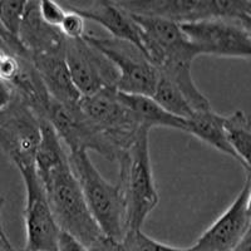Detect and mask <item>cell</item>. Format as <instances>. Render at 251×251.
<instances>
[{
  "instance_id": "obj_1",
  "label": "cell",
  "mask_w": 251,
  "mask_h": 251,
  "mask_svg": "<svg viewBox=\"0 0 251 251\" xmlns=\"http://www.w3.org/2000/svg\"><path fill=\"white\" fill-rule=\"evenodd\" d=\"M132 18L140 29L146 58L160 75L178 88L195 112L211 109V103L192 77V63L199 54L180 25L158 18Z\"/></svg>"
},
{
  "instance_id": "obj_2",
  "label": "cell",
  "mask_w": 251,
  "mask_h": 251,
  "mask_svg": "<svg viewBox=\"0 0 251 251\" xmlns=\"http://www.w3.org/2000/svg\"><path fill=\"white\" fill-rule=\"evenodd\" d=\"M38 177L42 181L55 223L62 231L75 236L87 248L102 236L68 158Z\"/></svg>"
},
{
  "instance_id": "obj_3",
  "label": "cell",
  "mask_w": 251,
  "mask_h": 251,
  "mask_svg": "<svg viewBox=\"0 0 251 251\" xmlns=\"http://www.w3.org/2000/svg\"><path fill=\"white\" fill-rule=\"evenodd\" d=\"M118 163V183L125 200L127 231L142 230L146 219L160 201L152 172L149 129L143 127L138 129L133 143L122 154Z\"/></svg>"
},
{
  "instance_id": "obj_4",
  "label": "cell",
  "mask_w": 251,
  "mask_h": 251,
  "mask_svg": "<svg viewBox=\"0 0 251 251\" xmlns=\"http://www.w3.org/2000/svg\"><path fill=\"white\" fill-rule=\"evenodd\" d=\"M75 174L94 221L104 236L121 243L126 235V207L120 183H111L93 165L88 152L68 153Z\"/></svg>"
},
{
  "instance_id": "obj_5",
  "label": "cell",
  "mask_w": 251,
  "mask_h": 251,
  "mask_svg": "<svg viewBox=\"0 0 251 251\" xmlns=\"http://www.w3.org/2000/svg\"><path fill=\"white\" fill-rule=\"evenodd\" d=\"M131 15L169 20L178 25L224 19L251 29L250 0H114Z\"/></svg>"
},
{
  "instance_id": "obj_6",
  "label": "cell",
  "mask_w": 251,
  "mask_h": 251,
  "mask_svg": "<svg viewBox=\"0 0 251 251\" xmlns=\"http://www.w3.org/2000/svg\"><path fill=\"white\" fill-rule=\"evenodd\" d=\"M78 107L94 128L106 138L120 161L133 143L141 127L117 89L106 88L80 97Z\"/></svg>"
},
{
  "instance_id": "obj_7",
  "label": "cell",
  "mask_w": 251,
  "mask_h": 251,
  "mask_svg": "<svg viewBox=\"0 0 251 251\" xmlns=\"http://www.w3.org/2000/svg\"><path fill=\"white\" fill-rule=\"evenodd\" d=\"M83 38L113 64L117 71L116 89L118 92L152 97L160 73L136 47L89 33Z\"/></svg>"
},
{
  "instance_id": "obj_8",
  "label": "cell",
  "mask_w": 251,
  "mask_h": 251,
  "mask_svg": "<svg viewBox=\"0 0 251 251\" xmlns=\"http://www.w3.org/2000/svg\"><path fill=\"white\" fill-rule=\"evenodd\" d=\"M39 142V118L13 96L8 106L0 111V149L19 169L34 166Z\"/></svg>"
},
{
  "instance_id": "obj_9",
  "label": "cell",
  "mask_w": 251,
  "mask_h": 251,
  "mask_svg": "<svg viewBox=\"0 0 251 251\" xmlns=\"http://www.w3.org/2000/svg\"><path fill=\"white\" fill-rule=\"evenodd\" d=\"M181 30L200 55L249 59L251 29L224 19H207L181 24Z\"/></svg>"
},
{
  "instance_id": "obj_10",
  "label": "cell",
  "mask_w": 251,
  "mask_h": 251,
  "mask_svg": "<svg viewBox=\"0 0 251 251\" xmlns=\"http://www.w3.org/2000/svg\"><path fill=\"white\" fill-rule=\"evenodd\" d=\"M25 186V246L28 251H55L60 228L55 223L42 181L34 166L18 169Z\"/></svg>"
},
{
  "instance_id": "obj_11",
  "label": "cell",
  "mask_w": 251,
  "mask_h": 251,
  "mask_svg": "<svg viewBox=\"0 0 251 251\" xmlns=\"http://www.w3.org/2000/svg\"><path fill=\"white\" fill-rule=\"evenodd\" d=\"M246 177L232 203L203 231L191 246L192 251H231L250 232L251 177Z\"/></svg>"
},
{
  "instance_id": "obj_12",
  "label": "cell",
  "mask_w": 251,
  "mask_h": 251,
  "mask_svg": "<svg viewBox=\"0 0 251 251\" xmlns=\"http://www.w3.org/2000/svg\"><path fill=\"white\" fill-rule=\"evenodd\" d=\"M64 59L72 82L80 97L106 88H116L117 71L104 55L83 39L64 44Z\"/></svg>"
},
{
  "instance_id": "obj_13",
  "label": "cell",
  "mask_w": 251,
  "mask_h": 251,
  "mask_svg": "<svg viewBox=\"0 0 251 251\" xmlns=\"http://www.w3.org/2000/svg\"><path fill=\"white\" fill-rule=\"evenodd\" d=\"M47 121L53 127L67 152H88L89 150L102 154L108 161L117 162L118 157L106 138L94 128L84 114L80 112L78 103L66 106L51 100Z\"/></svg>"
},
{
  "instance_id": "obj_14",
  "label": "cell",
  "mask_w": 251,
  "mask_h": 251,
  "mask_svg": "<svg viewBox=\"0 0 251 251\" xmlns=\"http://www.w3.org/2000/svg\"><path fill=\"white\" fill-rule=\"evenodd\" d=\"M60 5L66 10L79 14L84 20L97 23L108 31L111 38L132 44L145 55L137 24L128 13H126L114 1H62Z\"/></svg>"
},
{
  "instance_id": "obj_15",
  "label": "cell",
  "mask_w": 251,
  "mask_h": 251,
  "mask_svg": "<svg viewBox=\"0 0 251 251\" xmlns=\"http://www.w3.org/2000/svg\"><path fill=\"white\" fill-rule=\"evenodd\" d=\"M18 40L25 49L28 57L40 54L64 53L66 38L58 28L49 26L42 20L38 10V1H26Z\"/></svg>"
},
{
  "instance_id": "obj_16",
  "label": "cell",
  "mask_w": 251,
  "mask_h": 251,
  "mask_svg": "<svg viewBox=\"0 0 251 251\" xmlns=\"http://www.w3.org/2000/svg\"><path fill=\"white\" fill-rule=\"evenodd\" d=\"M29 59L37 69L51 100L66 106L77 104L80 94L72 82L64 53L34 55Z\"/></svg>"
},
{
  "instance_id": "obj_17",
  "label": "cell",
  "mask_w": 251,
  "mask_h": 251,
  "mask_svg": "<svg viewBox=\"0 0 251 251\" xmlns=\"http://www.w3.org/2000/svg\"><path fill=\"white\" fill-rule=\"evenodd\" d=\"M125 104L131 109L132 114L137 121L138 126L151 131L154 127L186 131V121L177 118L169 112H166L160 104H157L151 97L137 96V94H125L118 92Z\"/></svg>"
},
{
  "instance_id": "obj_18",
  "label": "cell",
  "mask_w": 251,
  "mask_h": 251,
  "mask_svg": "<svg viewBox=\"0 0 251 251\" xmlns=\"http://www.w3.org/2000/svg\"><path fill=\"white\" fill-rule=\"evenodd\" d=\"M185 132L207 143L221 153L227 154L236 160L224 133L223 116L212 111V108L207 111L194 112L191 117L186 120Z\"/></svg>"
},
{
  "instance_id": "obj_19",
  "label": "cell",
  "mask_w": 251,
  "mask_h": 251,
  "mask_svg": "<svg viewBox=\"0 0 251 251\" xmlns=\"http://www.w3.org/2000/svg\"><path fill=\"white\" fill-rule=\"evenodd\" d=\"M223 127L226 141L234 152L236 161L245 171H250L251 126L248 114L237 109L231 114L223 116Z\"/></svg>"
},
{
  "instance_id": "obj_20",
  "label": "cell",
  "mask_w": 251,
  "mask_h": 251,
  "mask_svg": "<svg viewBox=\"0 0 251 251\" xmlns=\"http://www.w3.org/2000/svg\"><path fill=\"white\" fill-rule=\"evenodd\" d=\"M151 98L166 112L181 120H188L195 112L178 88L162 75H160L157 80L156 88Z\"/></svg>"
},
{
  "instance_id": "obj_21",
  "label": "cell",
  "mask_w": 251,
  "mask_h": 251,
  "mask_svg": "<svg viewBox=\"0 0 251 251\" xmlns=\"http://www.w3.org/2000/svg\"><path fill=\"white\" fill-rule=\"evenodd\" d=\"M122 251H192L191 248L166 245L146 235L142 230H129L121 240Z\"/></svg>"
},
{
  "instance_id": "obj_22",
  "label": "cell",
  "mask_w": 251,
  "mask_h": 251,
  "mask_svg": "<svg viewBox=\"0 0 251 251\" xmlns=\"http://www.w3.org/2000/svg\"><path fill=\"white\" fill-rule=\"evenodd\" d=\"M26 1H0V25L9 37L18 39Z\"/></svg>"
},
{
  "instance_id": "obj_23",
  "label": "cell",
  "mask_w": 251,
  "mask_h": 251,
  "mask_svg": "<svg viewBox=\"0 0 251 251\" xmlns=\"http://www.w3.org/2000/svg\"><path fill=\"white\" fill-rule=\"evenodd\" d=\"M58 30L68 40L83 39V37L87 34L86 20L77 13L66 10V15L63 18L60 25L58 26Z\"/></svg>"
},
{
  "instance_id": "obj_24",
  "label": "cell",
  "mask_w": 251,
  "mask_h": 251,
  "mask_svg": "<svg viewBox=\"0 0 251 251\" xmlns=\"http://www.w3.org/2000/svg\"><path fill=\"white\" fill-rule=\"evenodd\" d=\"M38 10H39V15L44 23L53 28H58L66 15V9L60 5V3L51 1V0L38 1Z\"/></svg>"
},
{
  "instance_id": "obj_25",
  "label": "cell",
  "mask_w": 251,
  "mask_h": 251,
  "mask_svg": "<svg viewBox=\"0 0 251 251\" xmlns=\"http://www.w3.org/2000/svg\"><path fill=\"white\" fill-rule=\"evenodd\" d=\"M55 251H88V249L75 236L60 230L59 235H58L57 245H55Z\"/></svg>"
},
{
  "instance_id": "obj_26",
  "label": "cell",
  "mask_w": 251,
  "mask_h": 251,
  "mask_svg": "<svg viewBox=\"0 0 251 251\" xmlns=\"http://www.w3.org/2000/svg\"><path fill=\"white\" fill-rule=\"evenodd\" d=\"M88 251H122L121 250V243L112 240L109 237L102 236L96 240L91 246H88Z\"/></svg>"
},
{
  "instance_id": "obj_27",
  "label": "cell",
  "mask_w": 251,
  "mask_h": 251,
  "mask_svg": "<svg viewBox=\"0 0 251 251\" xmlns=\"http://www.w3.org/2000/svg\"><path fill=\"white\" fill-rule=\"evenodd\" d=\"M13 98L12 88L9 87L8 83L0 79V111H3L8 106Z\"/></svg>"
},
{
  "instance_id": "obj_28",
  "label": "cell",
  "mask_w": 251,
  "mask_h": 251,
  "mask_svg": "<svg viewBox=\"0 0 251 251\" xmlns=\"http://www.w3.org/2000/svg\"><path fill=\"white\" fill-rule=\"evenodd\" d=\"M231 251H251V239H250V232L244 236V239L232 249Z\"/></svg>"
},
{
  "instance_id": "obj_29",
  "label": "cell",
  "mask_w": 251,
  "mask_h": 251,
  "mask_svg": "<svg viewBox=\"0 0 251 251\" xmlns=\"http://www.w3.org/2000/svg\"><path fill=\"white\" fill-rule=\"evenodd\" d=\"M3 206H4V199L0 196V239L3 240L6 245H12V243H10V240H9L8 235H6L5 230H4L3 221H1V211H3Z\"/></svg>"
},
{
  "instance_id": "obj_30",
  "label": "cell",
  "mask_w": 251,
  "mask_h": 251,
  "mask_svg": "<svg viewBox=\"0 0 251 251\" xmlns=\"http://www.w3.org/2000/svg\"><path fill=\"white\" fill-rule=\"evenodd\" d=\"M10 39H14V38L9 37L8 34H6L5 31H4V29L1 28V25H0V42H1V44H6Z\"/></svg>"
},
{
  "instance_id": "obj_31",
  "label": "cell",
  "mask_w": 251,
  "mask_h": 251,
  "mask_svg": "<svg viewBox=\"0 0 251 251\" xmlns=\"http://www.w3.org/2000/svg\"><path fill=\"white\" fill-rule=\"evenodd\" d=\"M14 248L13 245H6L3 240L0 239V251H12V249Z\"/></svg>"
},
{
  "instance_id": "obj_32",
  "label": "cell",
  "mask_w": 251,
  "mask_h": 251,
  "mask_svg": "<svg viewBox=\"0 0 251 251\" xmlns=\"http://www.w3.org/2000/svg\"><path fill=\"white\" fill-rule=\"evenodd\" d=\"M12 251H28V250H25V249H15V248H13Z\"/></svg>"
}]
</instances>
